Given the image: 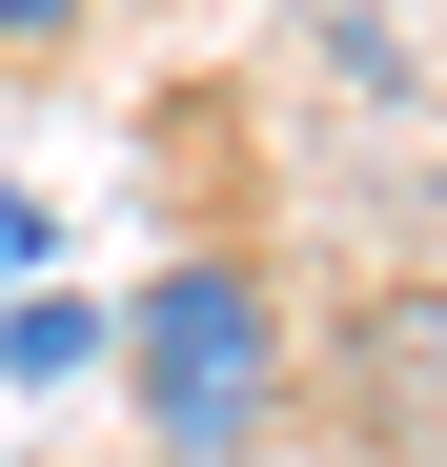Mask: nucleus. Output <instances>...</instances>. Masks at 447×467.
Wrapping results in <instances>:
<instances>
[{
  "instance_id": "3",
  "label": "nucleus",
  "mask_w": 447,
  "mask_h": 467,
  "mask_svg": "<svg viewBox=\"0 0 447 467\" xmlns=\"http://www.w3.org/2000/svg\"><path fill=\"white\" fill-rule=\"evenodd\" d=\"M82 41V0H0V61H61Z\"/></svg>"
},
{
  "instance_id": "2",
  "label": "nucleus",
  "mask_w": 447,
  "mask_h": 467,
  "mask_svg": "<svg viewBox=\"0 0 447 467\" xmlns=\"http://www.w3.org/2000/svg\"><path fill=\"white\" fill-rule=\"evenodd\" d=\"M0 366H21V386L102 366V305H82V285H21V305H0Z\"/></svg>"
},
{
  "instance_id": "1",
  "label": "nucleus",
  "mask_w": 447,
  "mask_h": 467,
  "mask_svg": "<svg viewBox=\"0 0 447 467\" xmlns=\"http://www.w3.org/2000/svg\"><path fill=\"white\" fill-rule=\"evenodd\" d=\"M102 346H122V407H142V447L163 467H244L265 427H285V386H306V326H285V285L265 265H163L142 305H102Z\"/></svg>"
}]
</instances>
